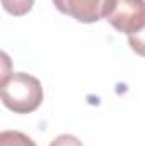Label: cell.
Segmentation results:
<instances>
[{"instance_id":"6da1fadb","label":"cell","mask_w":145,"mask_h":146,"mask_svg":"<svg viewBox=\"0 0 145 146\" xmlns=\"http://www.w3.org/2000/svg\"><path fill=\"white\" fill-rule=\"evenodd\" d=\"M2 102L15 114H29L43 102V87L29 73H9L2 78Z\"/></svg>"},{"instance_id":"7a4b0ae2","label":"cell","mask_w":145,"mask_h":146,"mask_svg":"<svg viewBox=\"0 0 145 146\" xmlns=\"http://www.w3.org/2000/svg\"><path fill=\"white\" fill-rule=\"evenodd\" d=\"M103 17L126 36L145 27V0H106Z\"/></svg>"},{"instance_id":"3957f363","label":"cell","mask_w":145,"mask_h":146,"mask_svg":"<svg viewBox=\"0 0 145 146\" xmlns=\"http://www.w3.org/2000/svg\"><path fill=\"white\" fill-rule=\"evenodd\" d=\"M106 0H53L55 7L79 22L92 24L103 17Z\"/></svg>"},{"instance_id":"277c9868","label":"cell","mask_w":145,"mask_h":146,"mask_svg":"<svg viewBox=\"0 0 145 146\" xmlns=\"http://www.w3.org/2000/svg\"><path fill=\"white\" fill-rule=\"evenodd\" d=\"M0 146H36V143L21 131H3L0 134Z\"/></svg>"},{"instance_id":"5b68a950","label":"cell","mask_w":145,"mask_h":146,"mask_svg":"<svg viewBox=\"0 0 145 146\" xmlns=\"http://www.w3.org/2000/svg\"><path fill=\"white\" fill-rule=\"evenodd\" d=\"M2 5L9 14L21 17V15H26L33 9L34 0H2Z\"/></svg>"},{"instance_id":"8992f818","label":"cell","mask_w":145,"mask_h":146,"mask_svg":"<svg viewBox=\"0 0 145 146\" xmlns=\"http://www.w3.org/2000/svg\"><path fill=\"white\" fill-rule=\"evenodd\" d=\"M128 44H130V48L137 54H140V56L145 58V27L142 31L135 33V34H130L128 36Z\"/></svg>"},{"instance_id":"52a82bcc","label":"cell","mask_w":145,"mask_h":146,"mask_svg":"<svg viewBox=\"0 0 145 146\" xmlns=\"http://www.w3.org/2000/svg\"><path fill=\"white\" fill-rule=\"evenodd\" d=\"M50 146H84V145L79 138H75L72 134H60L50 143Z\"/></svg>"}]
</instances>
